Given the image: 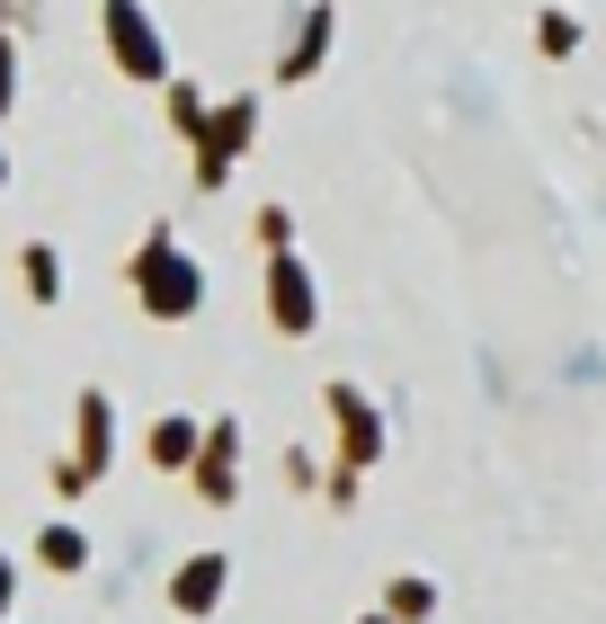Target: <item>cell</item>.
<instances>
[{"instance_id":"1","label":"cell","mask_w":606,"mask_h":624,"mask_svg":"<svg viewBox=\"0 0 606 624\" xmlns=\"http://www.w3.org/2000/svg\"><path fill=\"white\" fill-rule=\"evenodd\" d=\"M116 54L134 63V72H161V54H152V27L134 19V10H116Z\"/></svg>"}]
</instances>
